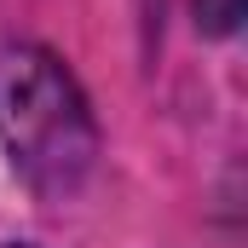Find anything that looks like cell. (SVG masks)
<instances>
[{"mask_svg":"<svg viewBox=\"0 0 248 248\" xmlns=\"http://www.w3.org/2000/svg\"><path fill=\"white\" fill-rule=\"evenodd\" d=\"M0 133L12 162L41 196H69L93 173L98 127L52 52L41 46H6L0 52Z\"/></svg>","mask_w":248,"mask_h":248,"instance_id":"obj_1","label":"cell"}]
</instances>
